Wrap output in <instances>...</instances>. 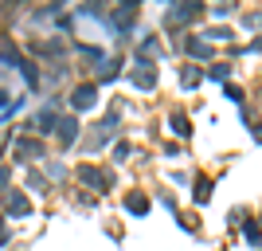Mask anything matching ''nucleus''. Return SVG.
<instances>
[{
  "label": "nucleus",
  "instance_id": "f257e3e1",
  "mask_svg": "<svg viewBox=\"0 0 262 251\" xmlns=\"http://www.w3.org/2000/svg\"><path fill=\"white\" fill-rule=\"evenodd\" d=\"M200 12H204V4H192V0H188V4H180V8L168 12V24H188L192 16H200Z\"/></svg>",
  "mask_w": 262,
  "mask_h": 251
},
{
  "label": "nucleus",
  "instance_id": "6e6552de",
  "mask_svg": "<svg viewBox=\"0 0 262 251\" xmlns=\"http://www.w3.org/2000/svg\"><path fill=\"white\" fill-rule=\"evenodd\" d=\"M172 126H176V133H180V138H188V133H192V130H188V118H184V114H172Z\"/></svg>",
  "mask_w": 262,
  "mask_h": 251
},
{
  "label": "nucleus",
  "instance_id": "39448f33",
  "mask_svg": "<svg viewBox=\"0 0 262 251\" xmlns=\"http://www.w3.org/2000/svg\"><path fill=\"white\" fill-rule=\"evenodd\" d=\"M78 177H82V181H90V185H98V188H106V177L94 173V169H78Z\"/></svg>",
  "mask_w": 262,
  "mask_h": 251
},
{
  "label": "nucleus",
  "instance_id": "423d86ee",
  "mask_svg": "<svg viewBox=\"0 0 262 251\" xmlns=\"http://www.w3.org/2000/svg\"><path fill=\"white\" fill-rule=\"evenodd\" d=\"M188 51L196 55V59H208V55H211V47H208V44H200V40H188Z\"/></svg>",
  "mask_w": 262,
  "mask_h": 251
},
{
  "label": "nucleus",
  "instance_id": "20e7f679",
  "mask_svg": "<svg viewBox=\"0 0 262 251\" xmlns=\"http://www.w3.org/2000/svg\"><path fill=\"white\" fill-rule=\"evenodd\" d=\"M125 208H129L133 216H145V212H149V200H145V197H129V200H125Z\"/></svg>",
  "mask_w": 262,
  "mask_h": 251
},
{
  "label": "nucleus",
  "instance_id": "9b49d317",
  "mask_svg": "<svg viewBox=\"0 0 262 251\" xmlns=\"http://www.w3.org/2000/svg\"><path fill=\"white\" fill-rule=\"evenodd\" d=\"M16 153H32V157H35V153H39V145H35V142H20V145H16Z\"/></svg>",
  "mask_w": 262,
  "mask_h": 251
},
{
  "label": "nucleus",
  "instance_id": "f8f14e48",
  "mask_svg": "<svg viewBox=\"0 0 262 251\" xmlns=\"http://www.w3.org/2000/svg\"><path fill=\"white\" fill-rule=\"evenodd\" d=\"M39 126H43V130H51V126H55V114H51V110H43V114H39Z\"/></svg>",
  "mask_w": 262,
  "mask_h": 251
},
{
  "label": "nucleus",
  "instance_id": "0eeeda50",
  "mask_svg": "<svg viewBox=\"0 0 262 251\" xmlns=\"http://www.w3.org/2000/svg\"><path fill=\"white\" fill-rule=\"evenodd\" d=\"M8 212H16V216H28V200H24V197H8Z\"/></svg>",
  "mask_w": 262,
  "mask_h": 251
},
{
  "label": "nucleus",
  "instance_id": "7ed1b4c3",
  "mask_svg": "<svg viewBox=\"0 0 262 251\" xmlns=\"http://www.w3.org/2000/svg\"><path fill=\"white\" fill-rule=\"evenodd\" d=\"M71 102H75V110H86V106H94V87H78L75 94H71Z\"/></svg>",
  "mask_w": 262,
  "mask_h": 251
},
{
  "label": "nucleus",
  "instance_id": "f03ea898",
  "mask_svg": "<svg viewBox=\"0 0 262 251\" xmlns=\"http://www.w3.org/2000/svg\"><path fill=\"white\" fill-rule=\"evenodd\" d=\"M133 83H137V87H145V90L157 87V71H153V63H149V59H141V71H133Z\"/></svg>",
  "mask_w": 262,
  "mask_h": 251
},
{
  "label": "nucleus",
  "instance_id": "9d476101",
  "mask_svg": "<svg viewBox=\"0 0 262 251\" xmlns=\"http://www.w3.org/2000/svg\"><path fill=\"white\" fill-rule=\"evenodd\" d=\"M59 130H63V142H75V122H71V118L59 122Z\"/></svg>",
  "mask_w": 262,
  "mask_h": 251
},
{
  "label": "nucleus",
  "instance_id": "1a4fd4ad",
  "mask_svg": "<svg viewBox=\"0 0 262 251\" xmlns=\"http://www.w3.org/2000/svg\"><path fill=\"white\" fill-rule=\"evenodd\" d=\"M208 197H211V181H200V185H196V200L204 204Z\"/></svg>",
  "mask_w": 262,
  "mask_h": 251
},
{
  "label": "nucleus",
  "instance_id": "ddd939ff",
  "mask_svg": "<svg viewBox=\"0 0 262 251\" xmlns=\"http://www.w3.org/2000/svg\"><path fill=\"white\" fill-rule=\"evenodd\" d=\"M4 181H8V169H0V185H4Z\"/></svg>",
  "mask_w": 262,
  "mask_h": 251
}]
</instances>
